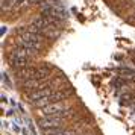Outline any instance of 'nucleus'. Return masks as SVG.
Listing matches in <instances>:
<instances>
[{
  "instance_id": "4",
  "label": "nucleus",
  "mask_w": 135,
  "mask_h": 135,
  "mask_svg": "<svg viewBox=\"0 0 135 135\" xmlns=\"http://www.w3.org/2000/svg\"><path fill=\"white\" fill-rule=\"evenodd\" d=\"M58 88H53V86H47V88H40V90H35V91L29 93V94H26V99H27V102L29 103H33V102H37L40 99H44L50 96L52 93H55Z\"/></svg>"
},
{
  "instance_id": "6",
  "label": "nucleus",
  "mask_w": 135,
  "mask_h": 135,
  "mask_svg": "<svg viewBox=\"0 0 135 135\" xmlns=\"http://www.w3.org/2000/svg\"><path fill=\"white\" fill-rule=\"evenodd\" d=\"M15 46L17 47H21V49L32 50L33 53H37L38 50L43 49V43L41 41H26V40H21L20 37L15 40Z\"/></svg>"
},
{
  "instance_id": "3",
  "label": "nucleus",
  "mask_w": 135,
  "mask_h": 135,
  "mask_svg": "<svg viewBox=\"0 0 135 135\" xmlns=\"http://www.w3.org/2000/svg\"><path fill=\"white\" fill-rule=\"evenodd\" d=\"M64 122H67V118H62V117H38V128L41 131H52V129H58L62 128Z\"/></svg>"
},
{
  "instance_id": "8",
  "label": "nucleus",
  "mask_w": 135,
  "mask_h": 135,
  "mask_svg": "<svg viewBox=\"0 0 135 135\" xmlns=\"http://www.w3.org/2000/svg\"><path fill=\"white\" fill-rule=\"evenodd\" d=\"M132 3H134V5H135V0H132Z\"/></svg>"
},
{
  "instance_id": "1",
  "label": "nucleus",
  "mask_w": 135,
  "mask_h": 135,
  "mask_svg": "<svg viewBox=\"0 0 135 135\" xmlns=\"http://www.w3.org/2000/svg\"><path fill=\"white\" fill-rule=\"evenodd\" d=\"M37 53H33L32 50L27 49H21V47H15V49L8 55V59H9V65L17 71L20 68H25L27 67V64L31 61L33 56Z\"/></svg>"
},
{
  "instance_id": "2",
  "label": "nucleus",
  "mask_w": 135,
  "mask_h": 135,
  "mask_svg": "<svg viewBox=\"0 0 135 135\" xmlns=\"http://www.w3.org/2000/svg\"><path fill=\"white\" fill-rule=\"evenodd\" d=\"M71 115V112H68V105L67 102H58V103H52L46 108L38 109V117H62V118H68Z\"/></svg>"
},
{
  "instance_id": "7",
  "label": "nucleus",
  "mask_w": 135,
  "mask_h": 135,
  "mask_svg": "<svg viewBox=\"0 0 135 135\" xmlns=\"http://www.w3.org/2000/svg\"><path fill=\"white\" fill-rule=\"evenodd\" d=\"M132 62H134V64H135V58H134V59H132Z\"/></svg>"
},
{
  "instance_id": "5",
  "label": "nucleus",
  "mask_w": 135,
  "mask_h": 135,
  "mask_svg": "<svg viewBox=\"0 0 135 135\" xmlns=\"http://www.w3.org/2000/svg\"><path fill=\"white\" fill-rule=\"evenodd\" d=\"M35 71H37V67H33V65H27L25 68H20L15 71V79L18 80V82H26V80L32 79L33 76H35Z\"/></svg>"
}]
</instances>
